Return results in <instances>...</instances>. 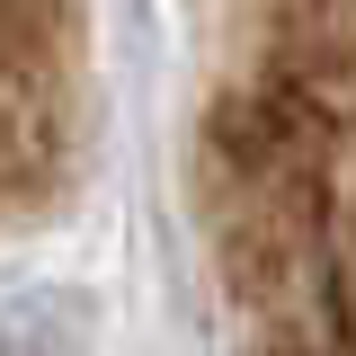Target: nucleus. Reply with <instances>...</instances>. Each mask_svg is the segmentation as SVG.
<instances>
[{
	"instance_id": "nucleus-1",
	"label": "nucleus",
	"mask_w": 356,
	"mask_h": 356,
	"mask_svg": "<svg viewBox=\"0 0 356 356\" xmlns=\"http://www.w3.org/2000/svg\"><path fill=\"white\" fill-rule=\"evenodd\" d=\"M205 241L250 356H356V0H205Z\"/></svg>"
}]
</instances>
